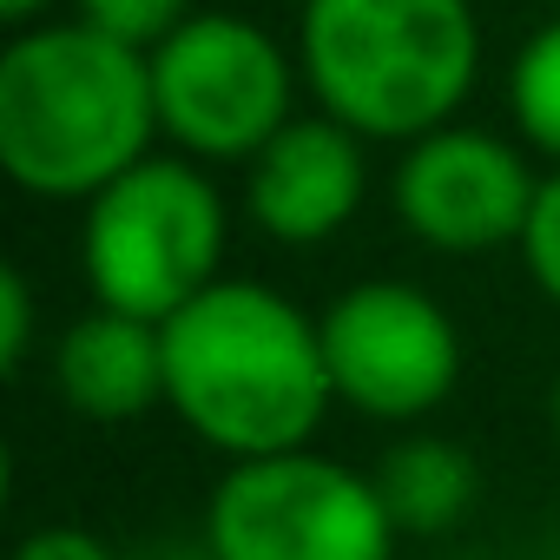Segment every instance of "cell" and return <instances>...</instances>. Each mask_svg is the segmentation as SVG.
<instances>
[{
	"label": "cell",
	"mask_w": 560,
	"mask_h": 560,
	"mask_svg": "<svg viewBox=\"0 0 560 560\" xmlns=\"http://www.w3.org/2000/svg\"><path fill=\"white\" fill-rule=\"evenodd\" d=\"M304 93L370 145H409L481 86L475 0H298L291 27Z\"/></svg>",
	"instance_id": "obj_3"
},
{
	"label": "cell",
	"mask_w": 560,
	"mask_h": 560,
	"mask_svg": "<svg viewBox=\"0 0 560 560\" xmlns=\"http://www.w3.org/2000/svg\"><path fill=\"white\" fill-rule=\"evenodd\" d=\"M501 93H508V132L540 165H560V8L534 34H521Z\"/></svg>",
	"instance_id": "obj_12"
},
{
	"label": "cell",
	"mask_w": 560,
	"mask_h": 560,
	"mask_svg": "<svg viewBox=\"0 0 560 560\" xmlns=\"http://www.w3.org/2000/svg\"><path fill=\"white\" fill-rule=\"evenodd\" d=\"M159 100L152 54L54 14L0 47V172L40 205H86L152 159Z\"/></svg>",
	"instance_id": "obj_2"
},
{
	"label": "cell",
	"mask_w": 560,
	"mask_h": 560,
	"mask_svg": "<svg viewBox=\"0 0 560 560\" xmlns=\"http://www.w3.org/2000/svg\"><path fill=\"white\" fill-rule=\"evenodd\" d=\"M14 560H119V547L80 521H47V527H27Z\"/></svg>",
	"instance_id": "obj_16"
},
{
	"label": "cell",
	"mask_w": 560,
	"mask_h": 560,
	"mask_svg": "<svg viewBox=\"0 0 560 560\" xmlns=\"http://www.w3.org/2000/svg\"><path fill=\"white\" fill-rule=\"evenodd\" d=\"M73 250L93 304L165 324L224 277L231 198L211 165L159 145L80 205Z\"/></svg>",
	"instance_id": "obj_4"
},
{
	"label": "cell",
	"mask_w": 560,
	"mask_h": 560,
	"mask_svg": "<svg viewBox=\"0 0 560 560\" xmlns=\"http://www.w3.org/2000/svg\"><path fill=\"white\" fill-rule=\"evenodd\" d=\"M165 409L218 462L311 448L337 409L317 311L264 277H218L205 298L159 324Z\"/></svg>",
	"instance_id": "obj_1"
},
{
	"label": "cell",
	"mask_w": 560,
	"mask_h": 560,
	"mask_svg": "<svg viewBox=\"0 0 560 560\" xmlns=\"http://www.w3.org/2000/svg\"><path fill=\"white\" fill-rule=\"evenodd\" d=\"M547 429H553V448H560V370H553V389H547Z\"/></svg>",
	"instance_id": "obj_18"
},
{
	"label": "cell",
	"mask_w": 560,
	"mask_h": 560,
	"mask_svg": "<svg viewBox=\"0 0 560 560\" xmlns=\"http://www.w3.org/2000/svg\"><path fill=\"white\" fill-rule=\"evenodd\" d=\"M54 396L100 429L165 409V337L145 317L86 304L54 337Z\"/></svg>",
	"instance_id": "obj_10"
},
{
	"label": "cell",
	"mask_w": 560,
	"mask_h": 560,
	"mask_svg": "<svg viewBox=\"0 0 560 560\" xmlns=\"http://www.w3.org/2000/svg\"><path fill=\"white\" fill-rule=\"evenodd\" d=\"M152 100L165 152H185L211 172H244L311 106L298 47L231 8H198L172 40L152 47Z\"/></svg>",
	"instance_id": "obj_5"
},
{
	"label": "cell",
	"mask_w": 560,
	"mask_h": 560,
	"mask_svg": "<svg viewBox=\"0 0 560 560\" xmlns=\"http://www.w3.org/2000/svg\"><path fill=\"white\" fill-rule=\"evenodd\" d=\"M376 494L402 540H442L455 534L481 501V468L462 442L435 429H396V442L376 455Z\"/></svg>",
	"instance_id": "obj_11"
},
{
	"label": "cell",
	"mask_w": 560,
	"mask_h": 560,
	"mask_svg": "<svg viewBox=\"0 0 560 560\" xmlns=\"http://www.w3.org/2000/svg\"><path fill=\"white\" fill-rule=\"evenodd\" d=\"M34 337H40V304H34L27 270L21 264H0V370H8V376L27 370Z\"/></svg>",
	"instance_id": "obj_15"
},
{
	"label": "cell",
	"mask_w": 560,
	"mask_h": 560,
	"mask_svg": "<svg viewBox=\"0 0 560 560\" xmlns=\"http://www.w3.org/2000/svg\"><path fill=\"white\" fill-rule=\"evenodd\" d=\"M370 139L350 132L343 119L304 106L284 132H277L250 165H244V224L284 250H317L330 237H343L363 205H370Z\"/></svg>",
	"instance_id": "obj_9"
},
{
	"label": "cell",
	"mask_w": 560,
	"mask_h": 560,
	"mask_svg": "<svg viewBox=\"0 0 560 560\" xmlns=\"http://www.w3.org/2000/svg\"><path fill=\"white\" fill-rule=\"evenodd\" d=\"M54 8H67V0H0V21H8V27H34V21H54Z\"/></svg>",
	"instance_id": "obj_17"
},
{
	"label": "cell",
	"mask_w": 560,
	"mask_h": 560,
	"mask_svg": "<svg viewBox=\"0 0 560 560\" xmlns=\"http://www.w3.org/2000/svg\"><path fill=\"white\" fill-rule=\"evenodd\" d=\"M67 14L126 40V47H139V54H152L159 40H172L198 14V0H67Z\"/></svg>",
	"instance_id": "obj_13"
},
{
	"label": "cell",
	"mask_w": 560,
	"mask_h": 560,
	"mask_svg": "<svg viewBox=\"0 0 560 560\" xmlns=\"http://www.w3.org/2000/svg\"><path fill=\"white\" fill-rule=\"evenodd\" d=\"M205 560H396L402 534L370 468L337 455L284 448L224 462L198 521Z\"/></svg>",
	"instance_id": "obj_6"
},
{
	"label": "cell",
	"mask_w": 560,
	"mask_h": 560,
	"mask_svg": "<svg viewBox=\"0 0 560 560\" xmlns=\"http://www.w3.org/2000/svg\"><path fill=\"white\" fill-rule=\"evenodd\" d=\"M547 165L494 126L448 119L389 159V211L402 237H416L435 257H488L521 250L527 211L540 198Z\"/></svg>",
	"instance_id": "obj_8"
},
{
	"label": "cell",
	"mask_w": 560,
	"mask_h": 560,
	"mask_svg": "<svg viewBox=\"0 0 560 560\" xmlns=\"http://www.w3.org/2000/svg\"><path fill=\"white\" fill-rule=\"evenodd\" d=\"M337 409L422 429L462 383V330L448 304L409 277H357L317 311Z\"/></svg>",
	"instance_id": "obj_7"
},
{
	"label": "cell",
	"mask_w": 560,
	"mask_h": 560,
	"mask_svg": "<svg viewBox=\"0 0 560 560\" xmlns=\"http://www.w3.org/2000/svg\"><path fill=\"white\" fill-rule=\"evenodd\" d=\"M521 264L534 277V291L560 311V165H547V178H540V198L521 231Z\"/></svg>",
	"instance_id": "obj_14"
},
{
	"label": "cell",
	"mask_w": 560,
	"mask_h": 560,
	"mask_svg": "<svg viewBox=\"0 0 560 560\" xmlns=\"http://www.w3.org/2000/svg\"><path fill=\"white\" fill-rule=\"evenodd\" d=\"M540 8H547V14H553V8H560V0H540Z\"/></svg>",
	"instance_id": "obj_19"
}]
</instances>
